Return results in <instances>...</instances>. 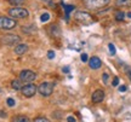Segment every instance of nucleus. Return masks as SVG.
<instances>
[{
  "label": "nucleus",
  "instance_id": "f257e3e1",
  "mask_svg": "<svg viewBox=\"0 0 131 122\" xmlns=\"http://www.w3.org/2000/svg\"><path fill=\"white\" fill-rule=\"evenodd\" d=\"M74 17H75V19H77L78 22H80L81 24L89 25V24L94 23V17L90 13L85 12V11H77L74 15Z\"/></svg>",
  "mask_w": 131,
  "mask_h": 122
},
{
  "label": "nucleus",
  "instance_id": "f03ea898",
  "mask_svg": "<svg viewBox=\"0 0 131 122\" xmlns=\"http://www.w3.org/2000/svg\"><path fill=\"white\" fill-rule=\"evenodd\" d=\"M9 16L14 19L15 18H17V19L26 18V17L29 16V11L23 9V7H12V9L9 10Z\"/></svg>",
  "mask_w": 131,
  "mask_h": 122
},
{
  "label": "nucleus",
  "instance_id": "7ed1b4c3",
  "mask_svg": "<svg viewBox=\"0 0 131 122\" xmlns=\"http://www.w3.org/2000/svg\"><path fill=\"white\" fill-rule=\"evenodd\" d=\"M53 88H55V84L53 82H42V84L39 85V87H38V92L44 96V97H49V96H51L52 92H53Z\"/></svg>",
  "mask_w": 131,
  "mask_h": 122
},
{
  "label": "nucleus",
  "instance_id": "20e7f679",
  "mask_svg": "<svg viewBox=\"0 0 131 122\" xmlns=\"http://www.w3.org/2000/svg\"><path fill=\"white\" fill-rule=\"evenodd\" d=\"M109 1L111 0H85V5L91 10H98L107 6Z\"/></svg>",
  "mask_w": 131,
  "mask_h": 122
},
{
  "label": "nucleus",
  "instance_id": "39448f33",
  "mask_svg": "<svg viewBox=\"0 0 131 122\" xmlns=\"http://www.w3.org/2000/svg\"><path fill=\"white\" fill-rule=\"evenodd\" d=\"M1 42L7 46H12V45H18L21 42V36L15 35V34H6L4 36H1Z\"/></svg>",
  "mask_w": 131,
  "mask_h": 122
},
{
  "label": "nucleus",
  "instance_id": "423d86ee",
  "mask_svg": "<svg viewBox=\"0 0 131 122\" xmlns=\"http://www.w3.org/2000/svg\"><path fill=\"white\" fill-rule=\"evenodd\" d=\"M16 27V21L11 17H5V16H1L0 17V29H12Z\"/></svg>",
  "mask_w": 131,
  "mask_h": 122
},
{
  "label": "nucleus",
  "instance_id": "0eeeda50",
  "mask_svg": "<svg viewBox=\"0 0 131 122\" xmlns=\"http://www.w3.org/2000/svg\"><path fill=\"white\" fill-rule=\"evenodd\" d=\"M35 73L32 70H29V69H26V70H22L21 71V74H19V80L26 82V84H32V81L35 80Z\"/></svg>",
  "mask_w": 131,
  "mask_h": 122
},
{
  "label": "nucleus",
  "instance_id": "6e6552de",
  "mask_svg": "<svg viewBox=\"0 0 131 122\" xmlns=\"http://www.w3.org/2000/svg\"><path fill=\"white\" fill-rule=\"evenodd\" d=\"M37 86L33 84H27L24 85L23 87L21 88V92H22V94H23L24 97H27V98H30V97H33L34 94L37 93Z\"/></svg>",
  "mask_w": 131,
  "mask_h": 122
},
{
  "label": "nucleus",
  "instance_id": "1a4fd4ad",
  "mask_svg": "<svg viewBox=\"0 0 131 122\" xmlns=\"http://www.w3.org/2000/svg\"><path fill=\"white\" fill-rule=\"evenodd\" d=\"M89 65L91 69H100V68L102 66V61H101L98 57L94 56L89 59Z\"/></svg>",
  "mask_w": 131,
  "mask_h": 122
},
{
  "label": "nucleus",
  "instance_id": "9d476101",
  "mask_svg": "<svg viewBox=\"0 0 131 122\" xmlns=\"http://www.w3.org/2000/svg\"><path fill=\"white\" fill-rule=\"evenodd\" d=\"M92 102L94 103H101L103 99H104V92H103L102 89H96L94 93H92Z\"/></svg>",
  "mask_w": 131,
  "mask_h": 122
},
{
  "label": "nucleus",
  "instance_id": "9b49d317",
  "mask_svg": "<svg viewBox=\"0 0 131 122\" xmlns=\"http://www.w3.org/2000/svg\"><path fill=\"white\" fill-rule=\"evenodd\" d=\"M27 51H28V46H27L26 44H18L17 46L15 47V53H16V55H18V56L24 55Z\"/></svg>",
  "mask_w": 131,
  "mask_h": 122
},
{
  "label": "nucleus",
  "instance_id": "f8f14e48",
  "mask_svg": "<svg viewBox=\"0 0 131 122\" xmlns=\"http://www.w3.org/2000/svg\"><path fill=\"white\" fill-rule=\"evenodd\" d=\"M115 6H118V7H130L131 0H115Z\"/></svg>",
  "mask_w": 131,
  "mask_h": 122
},
{
  "label": "nucleus",
  "instance_id": "ddd939ff",
  "mask_svg": "<svg viewBox=\"0 0 131 122\" xmlns=\"http://www.w3.org/2000/svg\"><path fill=\"white\" fill-rule=\"evenodd\" d=\"M12 122H30L27 116H23V115H18V116H15L12 118Z\"/></svg>",
  "mask_w": 131,
  "mask_h": 122
},
{
  "label": "nucleus",
  "instance_id": "4468645a",
  "mask_svg": "<svg viewBox=\"0 0 131 122\" xmlns=\"http://www.w3.org/2000/svg\"><path fill=\"white\" fill-rule=\"evenodd\" d=\"M21 82H22L21 80H14L12 82H11V86H12V88L16 89V91H19V89L23 87V86L21 85Z\"/></svg>",
  "mask_w": 131,
  "mask_h": 122
},
{
  "label": "nucleus",
  "instance_id": "2eb2a0df",
  "mask_svg": "<svg viewBox=\"0 0 131 122\" xmlns=\"http://www.w3.org/2000/svg\"><path fill=\"white\" fill-rule=\"evenodd\" d=\"M124 18H125V13H124L123 11H117V12H115V19H117V21L120 22V21H124Z\"/></svg>",
  "mask_w": 131,
  "mask_h": 122
},
{
  "label": "nucleus",
  "instance_id": "dca6fc26",
  "mask_svg": "<svg viewBox=\"0 0 131 122\" xmlns=\"http://www.w3.org/2000/svg\"><path fill=\"white\" fill-rule=\"evenodd\" d=\"M74 9H75V7L73 6V5H64V11H66V15L68 16V15H69L70 12H72V11H73Z\"/></svg>",
  "mask_w": 131,
  "mask_h": 122
},
{
  "label": "nucleus",
  "instance_id": "f3484780",
  "mask_svg": "<svg viewBox=\"0 0 131 122\" xmlns=\"http://www.w3.org/2000/svg\"><path fill=\"white\" fill-rule=\"evenodd\" d=\"M11 5H14L15 7H18V5L23 4V0H7Z\"/></svg>",
  "mask_w": 131,
  "mask_h": 122
},
{
  "label": "nucleus",
  "instance_id": "a211bd4d",
  "mask_svg": "<svg viewBox=\"0 0 131 122\" xmlns=\"http://www.w3.org/2000/svg\"><path fill=\"white\" fill-rule=\"evenodd\" d=\"M49 19H50V15L47 13V12H45V13H42L41 16H40V21H41V22H44V23H45V22H47Z\"/></svg>",
  "mask_w": 131,
  "mask_h": 122
},
{
  "label": "nucleus",
  "instance_id": "6ab92c4d",
  "mask_svg": "<svg viewBox=\"0 0 131 122\" xmlns=\"http://www.w3.org/2000/svg\"><path fill=\"white\" fill-rule=\"evenodd\" d=\"M33 122H51V121L47 120L46 117H35Z\"/></svg>",
  "mask_w": 131,
  "mask_h": 122
},
{
  "label": "nucleus",
  "instance_id": "aec40b11",
  "mask_svg": "<svg viewBox=\"0 0 131 122\" xmlns=\"http://www.w3.org/2000/svg\"><path fill=\"white\" fill-rule=\"evenodd\" d=\"M108 48H109V53H111L112 56H114V55H115V47H114V45H113V44H109V45H108Z\"/></svg>",
  "mask_w": 131,
  "mask_h": 122
},
{
  "label": "nucleus",
  "instance_id": "412c9836",
  "mask_svg": "<svg viewBox=\"0 0 131 122\" xmlns=\"http://www.w3.org/2000/svg\"><path fill=\"white\" fill-rule=\"evenodd\" d=\"M102 80H103V84H108V80H109V75H108L107 73H103Z\"/></svg>",
  "mask_w": 131,
  "mask_h": 122
},
{
  "label": "nucleus",
  "instance_id": "4be33fe9",
  "mask_svg": "<svg viewBox=\"0 0 131 122\" xmlns=\"http://www.w3.org/2000/svg\"><path fill=\"white\" fill-rule=\"evenodd\" d=\"M6 104H7L9 106H15V100L12 98H7L6 99Z\"/></svg>",
  "mask_w": 131,
  "mask_h": 122
},
{
  "label": "nucleus",
  "instance_id": "5701e85b",
  "mask_svg": "<svg viewBox=\"0 0 131 122\" xmlns=\"http://www.w3.org/2000/svg\"><path fill=\"white\" fill-rule=\"evenodd\" d=\"M80 58H81V61L84 62H89V57H88V55L86 53H81V56H80Z\"/></svg>",
  "mask_w": 131,
  "mask_h": 122
},
{
  "label": "nucleus",
  "instance_id": "b1692460",
  "mask_svg": "<svg viewBox=\"0 0 131 122\" xmlns=\"http://www.w3.org/2000/svg\"><path fill=\"white\" fill-rule=\"evenodd\" d=\"M112 85L114 86V87H117L118 85H119V77L118 76H115L114 79H113V82H112Z\"/></svg>",
  "mask_w": 131,
  "mask_h": 122
},
{
  "label": "nucleus",
  "instance_id": "393cba45",
  "mask_svg": "<svg viewBox=\"0 0 131 122\" xmlns=\"http://www.w3.org/2000/svg\"><path fill=\"white\" fill-rule=\"evenodd\" d=\"M47 57H49V58H50V59H52V58H53V57H55V52L52 51V50H50V51L47 52Z\"/></svg>",
  "mask_w": 131,
  "mask_h": 122
},
{
  "label": "nucleus",
  "instance_id": "a878e982",
  "mask_svg": "<svg viewBox=\"0 0 131 122\" xmlns=\"http://www.w3.org/2000/svg\"><path fill=\"white\" fill-rule=\"evenodd\" d=\"M67 122H77V120H75V117H73V116H68V117H67Z\"/></svg>",
  "mask_w": 131,
  "mask_h": 122
},
{
  "label": "nucleus",
  "instance_id": "bb28decb",
  "mask_svg": "<svg viewBox=\"0 0 131 122\" xmlns=\"http://www.w3.org/2000/svg\"><path fill=\"white\" fill-rule=\"evenodd\" d=\"M119 91H120V92H125V91H126V86H120V87H119Z\"/></svg>",
  "mask_w": 131,
  "mask_h": 122
},
{
  "label": "nucleus",
  "instance_id": "cd10ccee",
  "mask_svg": "<svg viewBox=\"0 0 131 122\" xmlns=\"http://www.w3.org/2000/svg\"><path fill=\"white\" fill-rule=\"evenodd\" d=\"M126 74H127V76H129V79H130V81H131V69H127Z\"/></svg>",
  "mask_w": 131,
  "mask_h": 122
},
{
  "label": "nucleus",
  "instance_id": "c85d7f7f",
  "mask_svg": "<svg viewBox=\"0 0 131 122\" xmlns=\"http://www.w3.org/2000/svg\"><path fill=\"white\" fill-rule=\"evenodd\" d=\"M0 116H6V114H4L3 111H0Z\"/></svg>",
  "mask_w": 131,
  "mask_h": 122
},
{
  "label": "nucleus",
  "instance_id": "c756f323",
  "mask_svg": "<svg viewBox=\"0 0 131 122\" xmlns=\"http://www.w3.org/2000/svg\"><path fill=\"white\" fill-rule=\"evenodd\" d=\"M63 71H64V73H68V68H63Z\"/></svg>",
  "mask_w": 131,
  "mask_h": 122
},
{
  "label": "nucleus",
  "instance_id": "7c9ffc66",
  "mask_svg": "<svg viewBox=\"0 0 131 122\" xmlns=\"http://www.w3.org/2000/svg\"><path fill=\"white\" fill-rule=\"evenodd\" d=\"M42 1H45V3H50L51 0H42Z\"/></svg>",
  "mask_w": 131,
  "mask_h": 122
},
{
  "label": "nucleus",
  "instance_id": "2f4dec72",
  "mask_svg": "<svg viewBox=\"0 0 131 122\" xmlns=\"http://www.w3.org/2000/svg\"><path fill=\"white\" fill-rule=\"evenodd\" d=\"M127 16H129V17L131 18V12H129V13H127Z\"/></svg>",
  "mask_w": 131,
  "mask_h": 122
}]
</instances>
